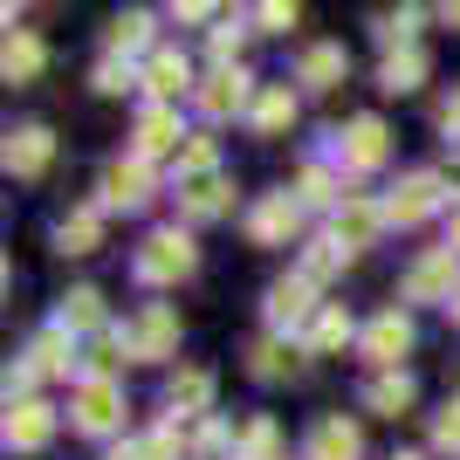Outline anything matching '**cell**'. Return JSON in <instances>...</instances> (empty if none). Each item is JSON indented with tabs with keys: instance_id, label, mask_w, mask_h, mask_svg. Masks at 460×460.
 <instances>
[{
	"instance_id": "44dd1931",
	"label": "cell",
	"mask_w": 460,
	"mask_h": 460,
	"mask_svg": "<svg viewBox=\"0 0 460 460\" xmlns=\"http://www.w3.org/2000/svg\"><path fill=\"white\" fill-rule=\"evenodd\" d=\"M405 405H412V378L405 371H378L365 385V412H378V420H399Z\"/></svg>"
},
{
	"instance_id": "83f0119b",
	"label": "cell",
	"mask_w": 460,
	"mask_h": 460,
	"mask_svg": "<svg viewBox=\"0 0 460 460\" xmlns=\"http://www.w3.org/2000/svg\"><path fill=\"white\" fill-rule=\"evenodd\" d=\"M378 83H385V90H420V83H426V56H420V49H392V56L378 62Z\"/></svg>"
},
{
	"instance_id": "4fadbf2b",
	"label": "cell",
	"mask_w": 460,
	"mask_h": 460,
	"mask_svg": "<svg viewBox=\"0 0 460 460\" xmlns=\"http://www.w3.org/2000/svg\"><path fill=\"white\" fill-rule=\"evenodd\" d=\"M309 296H316V288H309L303 275H288V282H275V288H269V323H275V330H303V323H316L323 309L309 303Z\"/></svg>"
},
{
	"instance_id": "d590c367",
	"label": "cell",
	"mask_w": 460,
	"mask_h": 460,
	"mask_svg": "<svg viewBox=\"0 0 460 460\" xmlns=\"http://www.w3.org/2000/svg\"><path fill=\"white\" fill-rule=\"evenodd\" d=\"M199 172H220L213 165V137H186L179 145V179H199Z\"/></svg>"
},
{
	"instance_id": "f546056e",
	"label": "cell",
	"mask_w": 460,
	"mask_h": 460,
	"mask_svg": "<svg viewBox=\"0 0 460 460\" xmlns=\"http://www.w3.org/2000/svg\"><path fill=\"white\" fill-rule=\"evenodd\" d=\"M350 337H358V330H350V316H344V309H323V316L309 323V350H316V358H330V350H344Z\"/></svg>"
},
{
	"instance_id": "ee69618b",
	"label": "cell",
	"mask_w": 460,
	"mask_h": 460,
	"mask_svg": "<svg viewBox=\"0 0 460 460\" xmlns=\"http://www.w3.org/2000/svg\"><path fill=\"white\" fill-rule=\"evenodd\" d=\"M454 323H460V296H454Z\"/></svg>"
},
{
	"instance_id": "8992f818",
	"label": "cell",
	"mask_w": 460,
	"mask_h": 460,
	"mask_svg": "<svg viewBox=\"0 0 460 460\" xmlns=\"http://www.w3.org/2000/svg\"><path fill=\"white\" fill-rule=\"evenodd\" d=\"M124 344H131V358H172L179 350V316L165 303H152L131 330H124Z\"/></svg>"
},
{
	"instance_id": "836d02e7",
	"label": "cell",
	"mask_w": 460,
	"mask_h": 460,
	"mask_svg": "<svg viewBox=\"0 0 460 460\" xmlns=\"http://www.w3.org/2000/svg\"><path fill=\"white\" fill-rule=\"evenodd\" d=\"M241 460H275V420H261V412H254L248 426H241Z\"/></svg>"
},
{
	"instance_id": "7402d4cb",
	"label": "cell",
	"mask_w": 460,
	"mask_h": 460,
	"mask_svg": "<svg viewBox=\"0 0 460 460\" xmlns=\"http://www.w3.org/2000/svg\"><path fill=\"white\" fill-rule=\"evenodd\" d=\"M124 358H131V344H124L117 330H96V337H83V358H76V365H83V378H111Z\"/></svg>"
},
{
	"instance_id": "cb8c5ba5",
	"label": "cell",
	"mask_w": 460,
	"mask_h": 460,
	"mask_svg": "<svg viewBox=\"0 0 460 460\" xmlns=\"http://www.w3.org/2000/svg\"><path fill=\"white\" fill-rule=\"evenodd\" d=\"M96 241H103V207H83V213H69V220L56 227L62 254H96Z\"/></svg>"
},
{
	"instance_id": "ab89813d",
	"label": "cell",
	"mask_w": 460,
	"mask_h": 460,
	"mask_svg": "<svg viewBox=\"0 0 460 460\" xmlns=\"http://www.w3.org/2000/svg\"><path fill=\"white\" fill-rule=\"evenodd\" d=\"M234 49H241V28H213V62L234 69Z\"/></svg>"
},
{
	"instance_id": "f35d334b",
	"label": "cell",
	"mask_w": 460,
	"mask_h": 460,
	"mask_svg": "<svg viewBox=\"0 0 460 460\" xmlns=\"http://www.w3.org/2000/svg\"><path fill=\"white\" fill-rule=\"evenodd\" d=\"M131 83H145V76H131V62H103V69H96V90H131Z\"/></svg>"
},
{
	"instance_id": "e575fe53",
	"label": "cell",
	"mask_w": 460,
	"mask_h": 460,
	"mask_svg": "<svg viewBox=\"0 0 460 460\" xmlns=\"http://www.w3.org/2000/svg\"><path fill=\"white\" fill-rule=\"evenodd\" d=\"M412 28H420V7H399V14H378V41H385V49H412Z\"/></svg>"
},
{
	"instance_id": "f1b7e54d",
	"label": "cell",
	"mask_w": 460,
	"mask_h": 460,
	"mask_svg": "<svg viewBox=\"0 0 460 460\" xmlns=\"http://www.w3.org/2000/svg\"><path fill=\"white\" fill-rule=\"evenodd\" d=\"M248 371H254L261 385H275V378H288V371H296V350H288L282 337H261V344L248 350Z\"/></svg>"
},
{
	"instance_id": "74e56055",
	"label": "cell",
	"mask_w": 460,
	"mask_h": 460,
	"mask_svg": "<svg viewBox=\"0 0 460 460\" xmlns=\"http://www.w3.org/2000/svg\"><path fill=\"white\" fill-rule=\"evenodd\" d=\"M433 447H440V454H460V399L440 405V420H433Z\"/></svg>"
},
{
	"instance_id": "8fae6325",
	"label": "cell",
	"mask_w": 460,
	"mask_h": 460,
	"mask_svg": "<svg viewBox=\"0 0 460 460\" xmlns=\"http://www.w3.org/2000/svg\"><path fill=\"white\" fill-rule=\"evenodd\" d=\"M412 350V323H405L399 309H385V316H371V330H365V358L371 365H385V371H399V358Z\"/></svg>"
},
{
	"instance_id": "7a4b0ae2",
	"label": "cell",
	"mask_w": 460,
	"mask_h": 460,
	"mask_svg": "<svg viewBox=\"0 0 460 460\" xmlns=\"http://www.w3.org/2000/svg\"><path fill=\"white\" fill-rule=\"evenodd\" d=\"M454 296H460V254L454 248L420 254L405 275V303H454Z\"/></svg>"
},
{
	"instance_id": "277c9868",
	"label": "cell",
	"mask_w": 460,
	"mask_h": 460,
	"mask_svg": "<svg viewBox=\"0 0 460 460\" xmlns=\"http://www.w3.org/2000/svg\"><path fill=\"white\" fill-rule=\"evenodd\" d=\"M440 186H447L440 172H412V179H399V186H392V199H385V220H392V227H420L426 213L440 207Z\"/></svg>"
},
{
	"instance_id": "484cf974",
	"label": "cell",
	"mask_w": 460,
	"mask_h": 460,
	"mask_svg": "<svg viewBox=\"0 0 460 460\" xmlns=\"http://www.w3.org/2000/svg\"><path fill=\"white\" fill-rule=\"evenodd\" d=\"M28 371H35V378H56V371H69V330H41L35 344H28Z\"/></svg>"
},
{
	"instance_id": "f6af8a7d",
	"label": "cell",
	"mask_w": 460,
	"mask_h": 460,
	"mask_svg": "<svg viewBox=\"0 0 460 460\" xmlns=\"http://www.w3.org/2000/svg\"><path fill=\"white\" fill-rule=\"evenodd\" d=\"M399 460H420V454H399Z\"/></svg>"
},
{
	"instance_id": "d4e9b609",
	"label": "cell",
	"mask_w": 460,
	"mask_h": 460,
	"mask_svg": "<svg viewBox=\"0 0 460 460\" xmlns=\"http://www.w3.org/2000/svg\"><path fill=\"white\" fill-rule=\"evenodd\" d=\"M41 41L28 35V28H21V35H7V49H0V69H7V83H35L41 76Z\"/></svg>"
},
{
	"instance_id": "52a82bcc",
	"label": "cell",
	"mask_w": 460,
	"mask_h": 460,
	"mask_svg": "<svg viewBox=\"0 0 460 460\" xmlns=\"http://www.w3.org/2000/svg\"><path fill=\"white\" fill-rule=\"evenodd\" d=\"M296 227H303V207H296L288 192H269V199H254L248 234L261 241V248H275V241H296Z\"/></svg>"
},
{
	"instance_id": "5bb4252c",
	"label": "cell",
	"mask_w": 460,
	"mask_h": 460,
	"mask_svg": "<svg viewBox=\"0 0 460 460\" xmlns=\"http://www.w3.org/2000/svg\"><path fill=\"white\" fill-rule=\"evenodd\" d=\"M199 111H207V117H241V111H254L248 76H241V69H213V76L199 83Z\"/></svg>"
},
{
	"instance_id": "e0dca14e",
	"label": "cell",
	"mask_w": 460,
	"mask_h": 460,
	"mask_svg": "<svg viewBox=\"0 0 460 460\" xmlns=\"http://www.w3.org/2000/svg\"><path fill=\"white\" fill-rule=\"evenodd\" d=\"M309 460H358V426L344 412H323L309 426Z\"/></svg>"
},
{
	"instance_id": "5b68a950",
	"label": "cell",
	"mask_w": 460,
	"mask_h": 460,
	"mask_svg": "<svg viewBox=\"0 0 460 460\" xmlns=\"http://www.w3.org/2000/svg\"><path fill=\"white\" fill-rule=\"evenodd\" d=\"M385 227H392V220H385V207H371V199H358V192H350L344 207H337V220H330V241H337L344 254H358V248H371Z\"/></svg>"
},
{
	"instance_id": "ffe728a7",
	"label": "cell",
	"mask_w": 460,
	"mask_h": 460,
	"mask_svg": "<svg viewBox=\"0 0 460 460\" xmlns=\"http://www.w3.org/2000/svg\"><path fill=\"white\" fill-rule=\"evenodd\" d=\"M296 83H309V90H330V83H344V49H337V41H309L303 62H296Z\"/></svg>"
},
{
	"instance_id": "8d00e7d4",
	"label": "cell",
	"mask_w": 460,
	"mask_h": 460,
	"mask_svg": "<svg viewBox=\"0 0 460 460\" xmlns=\"http://www.w3.org/2000/svg\"><path fill=\"white\" fill-rule=\"evenodd\" d=\"M254 28H261V35H288V28H296V7H288V0H261V7H254Z\"/></svg>"
},
{
	"instance_id": "7bdbcfd3",
	"label": "cell",
	"mask_w": 460,
	"mask_h": 460,
	"mask_svg": "<svg viewBox=\"0 0 460 460\" xmlns=\"http://www.w3.org/2000/svg\"><path fill=\"white\" fill-rule=\"evenodd\" d=\"M447 21H454V28H460V7H447Z\"/></svg>"
},
{
	"instance_id": "6da1fadb",
	"label": "cell",
	"mask_w": 460,
	"mask_h": 460,
	"mask_svg": "<svg viewBox=\"0 0 460 460\" xmlns=\"http://www.w3.org/2000/svg\"><path fill=\"white\" fill-rule=\"evenodd\" d=\"M192 241L179 227H165V234H152L145 248H137V282H152V288H165V282H179V275H192Z\"/></svg>"
},
{
	"instance_id": "7c38bea8",
	"label": "cell",
	"mask_w": 460,
	"mask_h": 460,
	"mask_svg": "<svg viewBox=\"0 0 460 460\" xmlns=\"http://www.w3.org/2000/svg\"><path fill=\"white\" fill-rule=\"evenodd\" d=\"M179 207H186L192 220H220V213L234 207V179H227V172H199V179H179Z\"/></svg>"
},
{
	"instance_id": "3957f363",
	"label": "cell",
	"mask_w": 460,
	"mask_h": 460,
	"mask_svg": "<svg viewBox=\"0 0 460 460\" xmlns=\"http://www.w3.org/2000/svg\"><path fill=\"white\" fill-rule=\"evenodd\" d=\"M69 412H76L83 433H111V426L124 420V385H117V378H83Z\"/></svg>"
},
{
	"instance_id": "d6a6232c",
	"label": "cell",
	"mask_w": 460,
	"mask_h": 460,
	"mask_svg": "<svg viewBox=\"0 0 460 460\" xmlns=\"http://www.w3.org/2000/svg\"><path fill=\"white\" fill-rule=\"evenodd\" d=\"M337 269H344V248H337V241H316V248L303 254V269H296V275H303V282L316 288V282H330Z\"/></svg>"
},
{
	"instance_id": "ba28073f",
	"label": "cell",
	"mask_w": 460,
	"mask_h": 460,
	"mask_svg": "<svg viewBox=\"0 0 460 460\" xmlns=\"http://www.w3.org/2000/svg\"><path fill=\"white\" fill-rule=\"evenodd\" d=\"M145 199H152V165H145V158L103 165V199H96V207H145Z\"/></svg>"
},
{
	"instance_id": "4dcf8cb0",
	"label": "cell",
	"mask_w": 460,
	"mask_h": 460,
	"mask_svg": "<svg viewBox=\"0 0 460 460\" xmlns=\"http://www.w3.org/2000/svg\"><path fill=\"white\" fill-rule=\"evenodd\" d=\"M96 323H103V296L96 288H69L62 296V330H90L96 337Z\"/></svg>"
},
{
	"instance_id": "30bf717a",
	"label": "cell",
	"mask_w": 460,
	"mask_h": 460,
	"mask_svg": "<svg viewBox=\"0 0 460 460\" xmlns=\"http://www.w3.org/2000/svg\"><path fill=\"white\" fill-rule=\"evenodd\" d=\"M49 158H56L49 124H21V131L7 137V172H14V179H41V172H49Z\"/></svg>"
},
{
	"instance_id": "b9f144b4",
	"label": "cell",
	"mask_w": 460,
	"mask_h": 460,
	"mask_svg": "<svg viewBox=\"0 0 460 460\" xmlns=\"http://www.w3.org/2000/svg\"><path fill=\"white\" fill-rule=\"evenodd\" d=\"M447 248H454V254H460V213H454V234H447Z\"/></svg>"
},
{
	"instance_id": "60d3db41",
	"label": "cell",
	"mask_w": 460,
	"mask_h": 460,
	"mask_svg": "<svg viewBox=\"0 0 460 460\" xmlns=\"http://www.w3.org/2000/svg\"><path fill=\"white\" fill-rule=\"evenodd\" d=\"M440 124H447V131H460V90H454V96L440 103Z\"/></svg>"
},
{
	"instance_id": "1f68e13d",
	"label": "cell",
	"mask_w": 460,
	"mask_h": 460,
	"mask_svg": "<svg viewBox=\"0 0 460 460\" xmlns=\"http://www.w3.org/2000/svg\"><path fill=\"white\" fill-rule=\"evenodd\" d=\"M145 35H152V14H137V7H131V14H117L111 28H103V49H111V56H117V49L131 56V49H145Z\"/></svg>"
},
{
	"instance_id": "4316f807",
	"label": "cell",
	"mask_w": 460,
	"mask_h": 460,
	"mask_svg": "<svg viewBox=\"0 0 460 460\" xmlns=\"http://www.w3.org/2000/svg\"><path fill=\"white\" fill-rule=\"evenodd\" d=\"M344 199L350 192L337 186L323 165H303V172H296V207H344Z\"/></svg>"
},
{
	"instance_id": "9a60e30c",
	"label": "cell",
	"mask_w": 460,
	"mask_h": 460,
	"mask_svg": "<svg viewBox=\"0 0 460 460\" xmlns=\"http://www.w3.org/2000/svg\"><path fill=\"white\" fill-rule=\"evenodd\" d=\"M49 433H56V412H49L41 399L7 405V447H14V454H35V447H49Z\"/></svg>"
},
{
	"instance_id": "9c48e42d",
	"label": "cell",
	"mask_w": 460,
	"mask_h": 460,
	"mask_svg": "<svg viewBox=\"0 0 460 460\" xmlns=\"http://www.w3.org/2000/svg\"><path fill=\"white\" fill-rule=\"evenodd\" d=\"M145 90H152V103H158V111H172L179 96L192 90L186 56H179V49H158V56H145Z\"/></svg>"
},
{
	"instance_id": "d6986e66",
	"label": "cell",
	"mask_w": 460,
	"mask_h": 460,
	"mask_svg": "<svg viewBox=\"0 0 460 460\" xmlns=\"http://www.w3.org/2000/svg\"><path fill=\"white\" fill-rule=\"evenodd\" d=\"M179 145H186V131H179V111H145L137 117V158H158V152H172L179 158Z\"/></svg>"
},
{
	"instance_id": "ac0fdd59",
	"label": "cell",
	"mask_w": 460,
	"mask_h": 460,
	"mask_svg": "<svg viewBox=\"0 0 460 460\" xmlns=\"http://www.w3.org/2000/svg\"><path fill=\"white\" fill-rule=\"evenodd\" d=\"M248 124H254L261 137H282L288 124H296V90H288V83H269V90H254Z\"/></svg>"
},
{
	"instance_id": "2e32d148",
	"label": "cell",
	"mask_w": 460,
	"mask_h": 460,
	"mask_svg": "<svg viewBox=\"0 0 460 460\" xmlns=\"http://www.w3.org/2000/svg\"><path fill=\"white\" fill-rule=\"evenodd\" d=\"M337 158H344L350 172H371V165L385 158V124L378 117H350L344 137H337Z\"/></svg>"
},
{
	"instance_id": "603a6c76",
	"label": "cell",
	"mask_w": 460,
	"mask_h": 460,
	"mask_svg": "<svg viewBox=\"0 0 460 460\" xmlns=\"http://www.w3.org/2000/svg\"><path fill=\"white\" fill-rule=\"evenodd\" d=\"M165 399H172V412L199 420V412L213 405V371H172V385H165Z\"/></svg>"
}]
</instances>
